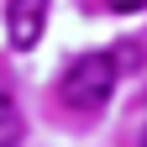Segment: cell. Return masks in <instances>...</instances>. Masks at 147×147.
<instances>
[{
	"label": "cell",
	"instance_id": "obj_2",
	"mask_svg": "<svg viewBox=\"0 0 147 147\" xmlns=\"http://www.w3.org/2000/svg\"><path fill=\"white\" fill-rule=\"evenodd\" d=\"M42 26H47V0H11V11H5V37H11V47H37L42 42Z\"/></svg>",
	"mask_w": 147,
	"mask_h": 147
},
{
	"label": "cell",
	"instance_id": "obj_5",
	"mask_svg": "<svg viewBox=\"0 0 147 147\" xmlns=\"http://www.w3.org/2000/svg\"><path fill=\"white\" fill-rule=\"evenodd\" d=\"M137 147H147V126H142V142H137Z\"/></svg>",
	"mask_w": 147,
	"mask_h": 147
},
{
	"label": "cell",
	"instance_id": "obj_3",
	"mask_svg": "<svg viewBox=\"0 0 147 147\" xmlns=\"http://www.w3.org/2000/svg\"><path fill=\"white\" fill-rule=\"evenodd\" d=\"M21 142V110H16V100L0 89V147H16Z\"/></svg>",
	"mask_w": 147,
	"mask_h": 147
},
{
	"label": "cell",
	"instance_id": "obj_1",
	"mask_svg": "<svg viewBox=\"0 0 147 147\" xmlns=\"http://www.w3.org/2000/svg\"><path fill=\"white\" fill-rule=\"evenodd\" d=\"M110 95H116V58H110V53H84V58L68 63L63 100L74 110H100Z\"/></svg>",
	"mask_w": 147,
	"mask_h": 147
},
{
	"label": "cell",
	"instance_id": "obj_4",
	"mask_svg": "<svg viewBox=\"0 0 147 147\" xmlns=\"http://www.w3.org/2000/svg\"><path fill=\"white\" fill-rule=\"evenodd\" d=\"M105 5H110V11H121V16H131V11L147 5V0H105Z\"/></svg>",
	"mask_w": 147,
	"mask_h": 147
}]
</instances>
